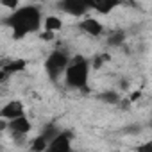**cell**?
Instances as JSON below:
<instances>
[{
  "label": "cell",
  "mask_w": 152,
  "mask_h": 152,
  "mask_svg": "<svg viewBox=\"0 0 152 152\" xmlns=\"http://www.w3.org/2000/svg\"><path fill=\"white\" fill-rule=\"evenodd\" d=\"M43 15L41 9L38 7V4H29V6H22L15 11H11L9 18L6 20L7 25L13 29V36L16 39L25 38L27 34L36 32L39 27H43Z\"/></svg>",
  "instance_id": "6da1fadb"
},
{
  "label": "cell",
  "mask_w": 152,
  "mask_h": 152,
  "mask_svg": "<svg viewBox=\"0 0 152 152\" xmlns=\"http://www.w3.org/2000/svg\"><path fill=\"white\" fill-rule=\"evenodd\" d=\"M91 63L83 57V56H73L70 59V64L64 72V84L72 90H84L90 79V72H91Z\"/></svg>",
  "instance_id": "7a4b0ae2"
},
{
  "label": "cell",
  "mask_w": 152,
  "mask_h": 152,
  "mask_svg": "<svg viewBox=\"0 0 152 152\" xmlns=\"http://www.w3.org/2000/svg\"><path fill=\"white\" fill-rule=\"evenodd\" d=\"M70 59H72V56L64 50H54L48 54L43 68H45V73L48 75L50 81H57V79L64 77V72L70 64Z\"/></svg>",
  "instance_id": "3957f363"
},
{
  "label": "cell",
  "mask_w": 152,
  "mask_h": 152,
  "mask_svg": "<svg viewBox=\"0 0 152 152\" xmlns=\"http://www.w3.org/2000/svg\"><path fill=\"white\" fill-rule=\"evenodd\" d=\"M57 7L66 13V15H72V16H84L88 11H90V4H88V0H59V4Z\"/></svg>",
  "instance_id": "277c9868"
},
{
  "label": "cell",
  "mask_w": 152,
  "mask_h": 152,
  "mask_svg": "<svg viewBox=\"0 0 152 152\" xmlns=\"http://www.w3.org/2000/svg\"><path fill=\"white\" fill-rule=\"evenodd\" d=\"M31 129H32V124L25 115L16 116L13 120H7V131H9V134L13 138H23V136H27L31 132Z\"/></svg>",
  "instance_id": "5b68a950"
},
{
  "label": "cell",
  "mask_w": 152,
  "mask_h": 152,
  "mask_svg": "<svg viewBox=\"0 0 152 152\" xmlns=\"http://www.w3.org/2000/svg\"><path fill=\"white\" fill-rule=\"evenodd\" d=\"M72 138H73V134L70 131H59L54 136V140L50 141L48 150L50 152H68L72 148Z\"/></svg>",
  "instance_id": "8992f818"
},
{
  "label": "cell",
  "mask_w": 152,
  "mask_h": 152,
  "mask_svg": "<svg viewBox=\"0 0 152 152\" xmlns=\"http://www.w3.org/2000/svg\"><path fill=\"white\" fill-rule=\"evenodd\" d=\"M79 31H81L83 34L91 36V38H99V36L104 34V25H102L99 20H95V18H84V20L79 23Z\"/></svg>",
  "instance_id": "52a82bcc"
},
{
  "label": "cell",
  "mask_w": 152,
  "mask_h": 152,
  "mask_svg": "<svg viewBox=\"0 0 152 152\" xmlns=\"http://www.w3.org/2000/svg\"><path fill=\"white\" fill-rule=\"evenodd\" d=\"M22 115H25V107H23V104H22L20 100H11V102H7V104L2 107V111H0V116L6 118V120H13V118H16V116H22Z\"/></svg>",
  "instance_id": "ba28073f"
},
{
  "label": "cell",
  "mask_w": 152,
  "mask_h": 152,
  "mask_svg": "<svg viewBox=\"0 0 152 152\" xmlns=\"http://www.w3.org/2000/svg\"><path fill=\"white\" fill-rule=\"evenodd\" d=\"M90 9H95L97 13L107 15L109 11H113L115 7H118L122 4V0H88Z\"/></svg>",
  "instance_id": "9c48e42d"
},
{
  "label": "cell",
  "mask_w": 152,
  "mask_h": 152,
  "mask_svg": "<svg viewBox=\"0 0 152 152\" xmlns=\"http://www.w3.org/2000/svg\"><path fill=\"white\" fill-rule=\"evenodd\" d=\"M43 29L50 31V32H57V31L63 29V20L59 16H47L43 20Z\"/></svg>",
  "instance_id": "30bf717a"
},
{
  "label": "cell",
  "mask_w": 152,
  "mask_h": 152,
  "mask_svg": "<svg viewBox=\"0 0 152 152\" xmlns=\"http://www.w3.org/2000/svg\"><path fill=\"white\" fill-rule=\"evenodd\" d=\"M125 32L124 31H113L109 36H107V45L109 47H120L125 43Z\"/></svg>",
  "instance_id": "8fae6325"
},
{
  "label": "cell",
  "mask_w": 152,
  "mask_h": 152,
  "mask_svg": "<svg viewBox=\"0 0 152 152\" xmlns=\"http://www.w3.org/2000/svg\"><path fill=\"white\" fill-rule=\"evenodd\" d=\"M23 68H25V61L15 59V61H11L7 66H2V72H4V75H6V73H13V72H20V70H23Z\"/></svg>",
  "instance_id": "7c38bea8"
},
{
  "label": "cell",
  "mask_w": 152,
  "mask_h": 152,
  "mask_svg": "<svg viewBox=\"0 0 152 152\" xmlns=\"http://www.w3.org/2000/svg\"><path fill=\"white\" fill-rule=\"evenodd\" d=\"M100 99H102V100H106V102H109V104H118V102H120V95H116V93H113V91L102 93V95H100Z\"/></svg>",
  "instance_id": "4fadbf2b"
},
{
  "label": "cell",
  "mask_w": 152,
  "mask_h": 152,
  "mask_svg": "<svg viewBox=\"0 0 152 152\" xmlns=\"http://www.w3.org/2000/svg\"><path fill=\"white\" fill-rule=\"evenodd\" d=\"M0 4H2L6 9L15 11V9H18V7H20V0H0Z\"/></svg>",
  "instance_id": "5bb4252c"
},
{
  "label": "cell",
  "mask_w": 152,
  "mask_h": 152,
  "mask_svg": "<svg viewBox=\"0 0 152 152\" xmlns=\"http://www.w3.org/2000/svg\"><path fill=\"white\" fill-rule=\"evenodd\" d=\"M140 148H141V150H152V140H150L148 143H143Z\"/></svg>",
  "instance_id": "9a60e30c"
},
{
  "label": "cell",
  "mask_w": 152,
  "mask_h": 152,
  "mask_svg": "<svg viewBox=\"0 0 152 152\" xmlns=\"http://www.w3.org/2000/svg\"><path fill=\"white\" fill-rule=\"evenodd\" d=\"M31 4H41V2H45V0H29Z\"/></svg>",
  "instance_id": "2e32d148"
}]
</instances>
